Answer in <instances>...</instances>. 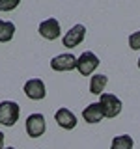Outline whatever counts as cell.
<instances>
[{
	"mask_svg": "<svg viewBox=\"0 0 140 149\" xmlns=\"http://www.w3.org/2000/svg\"><path fill=\"white\" fill-rule=\"evenodd\" d=\"M21 108L15 101H2L0 102V123L6 127H13L19 119Z\"/></svg>",
	"mask_w": 140,
	"mask_h": 149,
	"instance_id": "6da1fadb",
	"label": "cell"
},
{
	"mask_svg": "<svg viewBox=\"0 0 140 149\" xmlns=\"http://www.w3.org/2000/svg\"><path fill=\"white\" fill-rule=\"evenodd\" d=\"M99 104H101L105 118H116L121 112V101L116 95H112V93H103L99 97Z\"/></svg>",
	"mask_w": 140,
	"mask_h": 149,
	"instance_id": "7a4b0ae2",
	"label": "cell"
},
{
	"mask_svg": "<svg viewBox=\"0 0 140 149\" xmlns=\"http://www.w3.org/2000/svg\"><path fill=\"white\" fill-rule=\"evenodd\" d=\"M99 67V58H97L93 52H90V50H86V52H82L80 56L77 58V69L80 74H92L95 69Z\"/></svg>",
	"mask_w": 140,
	"mask_h": 149,
	"instance_id": "3957f363",
	"label": "cell"
},
{
	"mask_svg": "<svg viewBox=\"0 0 140 149\" xmlns=\"http://www.w3.org/2000/svg\"><path fill=\"white\" fill-rule=\"evenodd\" d=\"M47 125H45V118L43 114H30L26 118V134L30 138H39L45 132Z\"/></svg>",
	"mask_w": 140,
	"mask_h": 149,
	"instance_id": "277c9868",
	"label": "cell"
},
{
	"mask_svg": "<svg viewBox=\"0 0 140 149\" xmlns=\"http://www.w3.org/2000/svg\"><path fill=\"white\" fill-rule=\"evenodd\" d=\"M22 91H24V95L28 97V99H32V101H41L47 95L45 82L39 80V78H30V80L24 84Z\"/></svg>",
	"mask_w": 140,
	"mask_h": 149,
	"instance_id": "5b68a950",
	"label": "cell"
},
{
	"mask_svg": "<svg viewBox=\"0 0 140 149\" xmlns=\"http://www.w3.org/2000/svg\"><path fill=\"white\" fill-rule=\"evenodd\" d=\"M50 69L58 71V73L73 71V69H77V58L73 54H58L50 60Z\"/></svg>",
	"mask_w": 140,
	"mask_h": 149,
	"instance_id": "8992f818",
	"label": "cell"
},
{
	"mask_svg": "<svg viewBox=\"0 0 140 149\" xmlns=\"http://www.w3.org/2000/svg\"><path fill=\"white\" fill-rule=\"evenodd\" d=\"M84 37H86V28L82 24H75V26H71V30L64 36L62 43H64V47H67V49H75V47H78L84 41Z\"/></svg>",
	"mask_w": 140,
	"mask_h": 149,
	"instance_id": "52a82bcc",
	"label": "cell"
},
{
	"mask_svg": "<svg viewBox=\"0 0 140 149\" xmlns=\"http://www.w3.org/2000/svg\"><path fill=\"white\" fill-rule=\"evenodd\" d=\"M37 32H39L41 37H45V39L49 41H54L60 37V22L56 21V19H45L43 22L39 24V28H37Z\"/></svg>",
	"mask_w": 140,
	"mask_h": 149,
	"instance_id": "ba28073f",
	"label": "cell"
},
{
	"mask_svg": "<svg viewBox=\"0 0 140 149\" xmlns=\"http://www.w3.org/2000/svg\"><path fill=\"white\" fill-rule=\"evenodd\" d=\"M54 119H56V125L65 129V130H71V129L77 127V118H75V114L67 108H58L56 114H54Z\"/></svg>",
	"mask_w": 140,
	"mask_h": 149,
	"instance_id": "9c48e42d",
	"label": "cell"
},
{
	"mask_svg": "<svg viewBox=\"0 0 140 149\" xmlns=\"http://www.w3.org/2000/svg\"><path fill=\"white\" fill-rule=\"evenodd\" d=\"M82 118L86 123H99V121L105 118L103 116V110H101V104L99 102H92V104H88L86 108L82 110Z\"/></svg>",
	"mask_w": 140,
	"mask_h": 149,
	"instance_id": "30bf717a",
	"label": "cell"
},
{
	"mask_svg": "<svg viewBox=\"0 0 140 149\" xmlns=\"http://www.w3.org/2000/svg\"><path fill=\"white\" fill-rule=\"evenodd\" d=\"M106 82H108V77L106 74H93L92 77V80H90V91L93 93V95H103V90H105V86H106Z\"/></svg>",
	"mask_w": 140,
	"mask_h": 149,
	"instance_id": "8fae6325",
	"label": "cell"
},
{
	"mask_svg": "<svg viewBox=\"0 0 140 149\" xmlns=\"http://www.w3.org/2000/svg\"><path fill=\"white\" fill-rule=\"evenodd\" d=\"M15 36V24L9 21H2L0 19V43H8Z\"/></svg>",
	"mask_w": 140,
	"mask_h": 149,
	"instance_id": "7c38bea8",
	"label": "cell"
},
{
	"mask_svg": "<svg viewBox=\"0 0 140 149\" xmlns=\"http://www.w3.org/2000/svg\"><path fill=\"white\" fill-rule=\"evenodd\" d=\"M133 146H134V142L129 134H120V136H116L112 140L110 149H133Z\"/></svg>",
	"mask_w": 140,
	"mask_h": 149,
	"instance_id": "4fadbf2b",
	"label": "cell"
},
{
	"mask_svg": "<svg viewBox=\"0 0 140 149\" xmlns=\"http://www.w3.org/2000/svg\"><path fill=\"white\" fill-rule=\"evenodd\" d=\"M19 6V0H0V11H11Z\"/></svg>",
	"mask_w": 140,
	"mask_h": 149,
	"instance_id": "5bb4252c",
	"label": "cell"
},
{
	"mask_svg": "<svg viewBox=\"0 0 140 149\" xmlns=\"http://www.w3.org/2000/svg\"><path fill=\"white\" fill-rule=\"evenodd\" d=\"M129 47L133 50H140V30L129 36Z\"/></svg>",
	"mask_w": 140,
	"mask_h": 149,
	"instance_id": "9a60e30c",
	"label": "cell"
},
{
	"mask_svg": "<svg viewBox=\"0 0 140 149\" xmlns=\"http://www.w3.org/2000/svg\"><path fill=\"white\" fill-rule=\"evenodd\" d=\"M0 149H4V132H0Z\"/></svg>",
	"mask_w": 140,
	"mask_h": 149,
	"instance_id": "2e32d148",
	"label": "cell"
},
{
	"mask_svg": "<svg viewBox=\"0 0 140 149\" xmlns=\"http://www.w3.org/2000/svg\"><path fill=\"white\" fill-rule=\"evenodd\" d=\"M4 149H15V147H4Z\"/></svg>",
	"mask_w": 140,
	"mask_h": 149,
	"instance_id": "e0dca14e",
	"label": "cell"
},
{
	"mask_svg": "<svg viewBox=\"0 0 140 149\" xmlns=\"http://www.w3.org/2000/svg\"><path fill=\"white\" fill-rule=\"evenodd\" d=\"M138 69H140V58H138Z\"/></svg>",
	"mask_w": 140,
	"mask_h": 149,
	"instance_id": "ac0fdd59",
	"label": "cell"
}]
</instances>
